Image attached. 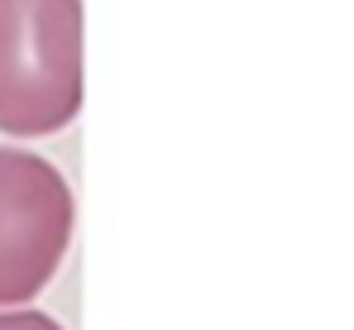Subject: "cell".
I'll return each instance as SVG.
<instances>
[{"mask_svg":"<svg viewBox=\"0 0 354 330\" xmlns=\"http://www.w3.org/2000/svg\"><path fill=\"white\" fill-rule=\"evenodd\" d=\"M82 110V0H0V134L44 139Z\"/></svg>","mask_w":354,"mask_h":330,"instance_id":"cell-1","label":"cell"},{"mask_svg":"<svg viewBox=\"0 0 354 330\" xmlns=\"http://www.w3.org/2000/svg\"><path fill=\"white\" fill-rule=\"evenodd\" d=\"M72 187L44 154L0 144V306H29L72 249Z\"/></svg>","mask_w":354,"mask_h":330,"instance_id":"cell-2","label":"cell"},{"mask_svg":"<svg viewBox=\"0 0 354 330\" xmlns=\"http://www.w3.org/2000/svg\"><path fill=\"white\" fill-rule=\"evenodd\" d=\"M0 330H62L48 311L34 306H0Z\"/></svg>","mask_w":354,"mask_h":330,"instance_id":"cell-3","label":"cell"}]
</instances>
